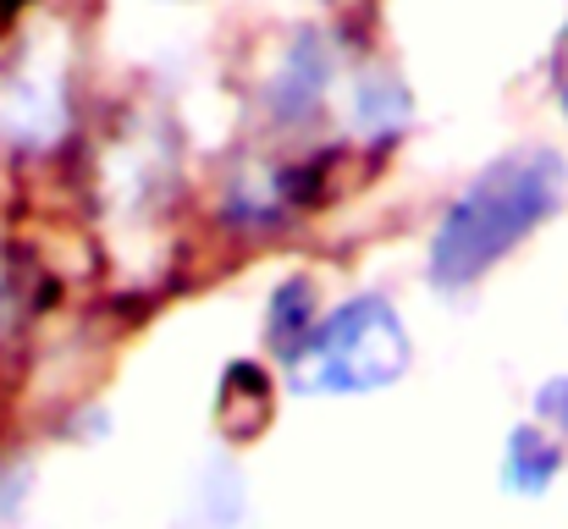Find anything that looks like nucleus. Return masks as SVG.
Returning a JSON list of instances; mask_svg holds the SVG:
<instances>
[{"instance_id":"nucleus-1","label":"nucleus","mask_w":568,"mask_h":529,"mask_svg":"<svg viewBox=\"0 0 568 529\" xmlns=\"http://www.w3.org/2000/svg\"><path fill=\"white\" fill-rule=\"evenodd\" d=\"M568 199V161L552 144L497 155L436 221L425 276L436 293H464L491 276L519 243H530Z\"/></svg>"},{"instance_id":"nucleus-2","label":"nucleus","mask_w":568,"mask_h":529,"mask_svg":"<svg viewBox=\"0 0 568 529\" xmlns=\"http://www.w3.org/2000/svg\"><path fill=\"white\" fill-rule=\"evenodd\" d=\"M414 337L403 315L381 293H354L321 315L304 358L293 364V386L304 397H371L408 375Z\"/></svg>"},{"instance_id":"nucleus-3","label":"nucleus","mask_w":568,"mask_h":529,"mask_svg":"<svg viewBox=\"0 0 568 529\" xmlns=\"http://www.w3.org/2000/svg\"><path fill=\"white\" fill-rule=\"evenodd\" d=\"M332 83H337V44H332V33L304 28V33L282 50V61H276V72H271V89H265L271 116H282V122H310V116L321 111V100H326Z\"/></svg>"},{"instance_id":"nucleus-4","label":"nucleus","mask_w":568,"mask_h":529,"mask_svg":"<svg viewBox=\"0 0 568 529\" xmlns=\"http://www.w3.org/2000/svg\"><path fill=\"white\" fill-rule=\"evenodd\" d=\"M67 83L50 67H28L11 72L0 83V133L22 150H50L67 128Z\"/></svg>"},{"instance_id":"nucleus-5","label":"nucleus","mask_w":568,"mask_h":529,"mask_svg":"<svg viewBox=\"0 0 568 529\" xmlns=\"http://www.w3.org/2000/svg\"><path fill=\"white\" fill-rule=\"evenodd\" d=\"M564 464H568L564 436H558V430H547L541 419H525V425H514V430H508V441H503L497 480H503V491H508V497L536 502V497H547V491L558 486Z\"/></svg>"},{"instance_id":"nucleus-6","label":"nucleus","mask_w":568,"mask_h":529,"mask_svg":"<svg viewBox=\"0 0 568 529\" xmlns=\"http://www.w3.org/2000/svg\"><path fill=\"white\" fill-rule=\"evenodd\" d=\"M248 513V491H243V475L226 452H210L193 475V486L183 491V508L172 529H243Z\"/></svg>"},{"instance_id":"nucleus-7","label":"nucleus","mask_w":568,"mask_h":529,"mask_svg":"<svg viewBox=\"0 0 568 529\" xmlns=\"http://www.w3.org/2000/svg\"><path fill=\"white\" fill-rule=\"evenodd\" d=\"M315 326H321L315 282H310V276H287V282L271 293V315H265V337H271V348H276V358H282L287 369L304 358Z\"/></svg>"},{"instance_id":"nucleus-8","label":"nucleus","mask_w":568,"mask_h":529,"mask_svg":"<svg viewBox=\"0 0 568 529\" xmlns=\"http://www.w3.org/2000/svg\"><path fill=\"white\" fill-rule=\"evenodd\" d=\"M348 116H354L359 139H365V133H371V139H397V133L408 128V116H414V100H408V89H403L392 72H371V78L354 83Z\"/></svg>"},{"instance_id":"nucleus-9","label":"nucleus","mask_w":568,"mask_h":529,"mask_svg":"<svg viewBox=\"0 0 568 529\" xmlns=\"http://www.w3.org/2000/svg\"><path fill=\"white\" fill-rule=\"evenodd\" d=\"M536 419L568 441V375H552L536 386Z\"/></svg>"},{"instance_id":"nucleus-10","label":"nucleus","mask_w":568,"mask_h":529,"mask_svg":"<svg viewBox=\"0 0 568 529\" xmlns=\"http://www.w3.org/2000/svg\"><path fill=\"white\" fill-rule=\"evenodd\" d=\"M558 111H564V122H568V78H564V89H558Z\"/></svg>"},{"instance_id":"nucleus-11","label":"nucleus","mask_w":568,"mask_h":529,"mask_svg":"<svg viewBox=\"0 0 568 529\" xmlns=\"http://www.w3.org/2000/svg\"><path fill=\"white\" fill-rule=\"evenodd\" d=\"M166 6H178V0H166Z\"/></svg>"}]
</instances>
